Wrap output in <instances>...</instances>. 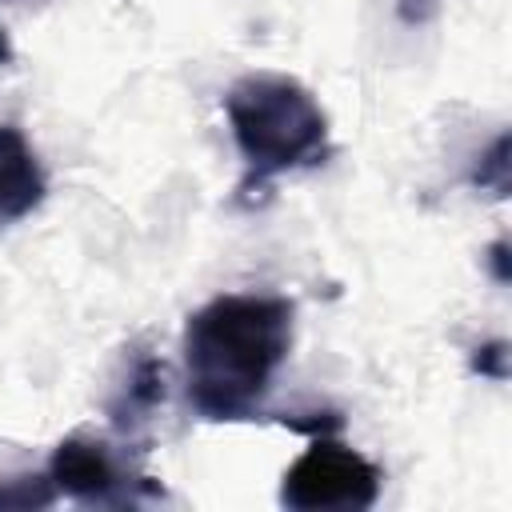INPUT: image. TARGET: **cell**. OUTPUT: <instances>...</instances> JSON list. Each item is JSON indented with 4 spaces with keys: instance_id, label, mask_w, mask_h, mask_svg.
I'll return each instance as SVG.
<instances>
[{
    "instance_id": "cell-11",
    "label": "cell",
    "mask_w": 512,
    "mask_h": 512,
    "mask_svg": "<svg viewBox=\"0 0 512 512\" xmlns=\"http://www.w3.org/2000/svg\"><path fill=\"white\" fill-rule=\"evenodd\" d=\"M12 56H16V52H12V40H8V32L0 28V64H12Z\"/></svg>"
},
{
    "instance_id": "cell-1",
    "label": "cell",
    "mask_w": 512,
    "mask_h": 512,
    "mask_svg": "<svg viewBox=\"0 0 512 512\" xmlns=\"http://www.w3.org/2000/svg\"><path fill=\"white\" fill-rule=\"evenodd\" d=\"M296 304L276 292H224L184 324V388L204 420H248L284 368Z\"/></svg>"
},
{
    "instance_id": "cell-2",
    "label": "cell",
    "mask_w": 512,
    "mask_h": 512,
    "mask_svg": "<svg viewBox=\"0 0 512 512\" xmlns=\"http://www.w3.org/2000/svg\"><path fill=\"white\" fill-rule=\"evenodd\" d=\"M224 116L232 140L244 160L240 192H260L268 180L324 164L332 156L328 144V112L320 100L284 72H248L224 92Z\"/></svg>"
},
{
    "instance_id": "cell-9",
    "label": "cell",
    "mask_w": 512,
    "mask_h": 512,
    "mask_svg": "<svg viewBox=\"0 0 512 512\" xmlns=\"http://www.w3.org/2000/svg\"><path fill=\"white\" fill-rule=\"evenodd\" d=\"M472 372H480V376H488V380H504V376H508V344H504V340L480 344L476 356H472Z\"/></svg>"
},
{
    "instance_id": "cell-3",
    "label": "cell",
    "mask_w": 512,
    "mask_h": 512,
    "mask_svg": "<svg viewBox=\"0 0 512 512\" xmlns=\"http://www.w3.org/2000/svg\"><path fill=\"white\" fill-rule=\"evenodd\" d=\"M380 480H384L380 468L364 452L320 432L288 464L284 484H280V504L296 512H328V508L360 512L376 504Z\"/></svg>"
},
{
    "instance_id": "cell-10",
    "label": "cell",
    "mask_w": 512,
    "mask_h": 512,
    "mask_svg": "<svg viewBox=\"0 0 512 512\" xmlns=\"http://www.w3.org/2000/svg\"><path fill=\"white\" fill-rule=\"evenodd\" d=\"M488 264H492L496 280H500V284H508V244H504V240H500V244H492V252H488Z\"/></svg>"
},
{
    "instance_id": "cell-6",
    "label": "cell",
    "mask_w": 512,
    "mask_h": 512,
    "mask_svg": "<svg viewBox=\"0 0 512 512\" xmlns=\"http://www.w3.org/2000/svg\"><path fill=\"white\" fill-rule=\"evenodd\" d=\"M164 360H156L152 352H136L128 360V372L124 380L116 384L112 400L104 404V412L112 416L116 428H136L144 420H152V412L164 404Z\"/></svg>"
},
{
    "instance_id": "cell-4",
    "label": "cell",
    "mask_w": 512,
    "mask_h": 512,
    "mask_svg": "<svg viewBox=\"0 0 512 512\" xmlns=\"http://www.w3.org/2000/svg\"><path fill=\"white\" fill-rule=\"evenodd\" d=\"M48 480L56 484V492L80 504H104V508H128V504L164 496L124 448L92 432H72L56 444L48 460Z\"/></svg>"
},
{
    "instance_id": "cell-7",
    "label": "cell",
    "mask_w": 512,
    "mask_h": 512,
    "mask_svg": "<svg viewBox=\"0 0 512 512\" xmlns=\"http://www.w3.org/2000/svg\"><path fill=\"white\" fill-rule=\"evenodd\" d=\"M56 500V484L44 476H4L0 480V508H48Z\"/></svg>"
},
{
    "instance_id": "cell-8",
    "label": "cell",
    "mask_w": 512,
    "mask_h": 512,
    "mask_svg": "<svg viewBox=\"0 0 512 512\" xmlns=\"http://www.w3.org/2000/svg\"><path fill=\"white\" fill-rule=\"evenodd\" d=\"M472 184L476 188H492L496 196H504V188H508V136H500L492 144V152L484 156V168L472 172Z\"/></svg>"
},
{
    "instance_id": "cell-5",
    "label": "cell",
    "mask_w": 512,
    "mask_h": 512,
    "mask_svg": "<svg viewBox=\"0 0 512 512\" xmlns=\"http://www.w3.org/2000/svg\"><path fill=\"white\" fill-rule=\"evenodd\" d=\"M48 196V176L36 148L12 124H0V228L32 216Z\"/></svg>"
},
{
    "instance_id": "cell-12",
    "label": "cell",
    "mask_w": 512,
    "mask_h": 512,
    "mask_svg": "<svg viewBox=\"0 0 512 512\" xmlns=\"http://www.w3.org/2000/svg\"><path fill=\"white\" fill-rule=\"evenodd\" d=\"M420 4H436V0H420Z\"/></svg>"
}]
</instances>
